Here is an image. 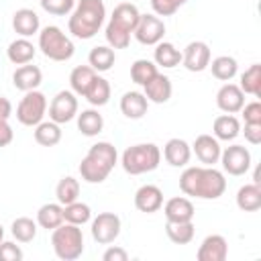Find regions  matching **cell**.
<instances>
[{
	"label": "cell",
	"instance_id": "cell-49",
	"mask_svg": "<svg viewBox=\"0 0 261 261\" xmlns=\"http://www.w3.org/2000/svg\"><path fill=\"white\" fill-rule=\"evenodd\" d=\"M2 241H4V226L0 224V243H2Z\"/></svg>",
	"mask_w": 261,
	"mask_h": 261
},
{
	"label": "cell",
	"instance_id": "cell-18",
	"mask_svg": "<svg viewBox=\"0 0 261 261\" xmlns=\"http://www.w3.org/2000/svg\"><path fill=\"white\" fill-rule=\"evenodd\" d=\"M12 29L16 35L20 37H33L35 33H39L41 29V20H39V14L31 8H18L14 14H12Z\"/></svg>",
	"mask_w": 261,
	"mask_h": 261
},
{
	"label": "cell",
	"instance_id": "cell-43",
	"mask_svg": "<svg viewBox=\"0 0 261 261\" xmlns=\"http://www.w3.org/2000/svg\"><path fill=\"white\" fill-rule=\"evenodd\" d=\"M22 259V249L10 241L0 243V261H20Z\"/></svg>",
	"mask_w": 261,
	"mask_h": 261
},
{
	"label": "cell",
	"instance_id": "cell-46",
	"mask_svg": "<svg viewBox=\"0 0 261 261\" xmlns=\"http://www.w3.org/2000/svg\"><path fill=\"white\" fill-rule=\"evenodd\" d=\"M102 259H104V261H126V259H128V253H126L124 249H120V247H108V249L104 251Z\"/></svg>",
	"mask_w": 261,
	"mask_h": 261
},
{
	"label": "cell",
	"instance_id": "cell-47",
	"mask_svg": "<svg viewBox=\"0 0 261 261\" xmlns=\"http://www.w3.org/2000/svg\"><path fill=\"white\" fill-rule=\"evenodd\" d=\"M12 139H14V130H12V126L8 124V120H0V147L10 145Z\"/></svg>",
	"mask_w": 261,
	"mask_h": 261
},
{
	"label": "cell",
	"instance_id": "cell-7",
	"mask_svg": "<svg viewBox=\"0 0 261 261\" xmlns=\"http://www.w3.org/2000/svg\"><path fill=\"white\" fill-rule=\"evenodd\" d=\"M47 114V98L39 90L24 92L16 106V120L24 126H37Z\"/></svg>",
	"mask_w": 261,
	"mask_h": 261
},
{
	"label": "cell",
	"instance_id": "cell-23",
	"mask_svg": "<svg viewBox=\"0 0 261 261\" xmlns=\"http://www.w3.org/2000/svg\"><path fill=\"white\" fill-rule=\"evenodd\" d=\"M147 108H149V100L141 92H124L120 98V112L126 118H133V120L143 118L147 114Z\"/></svg>",
	"mask_w": 261,
	"mask_h": 261
},
{
	"label": "cell",
	"instance_id": "cell-4",
	"mask_svg": "<svg viewBox=\"0 0 261 261\" xmlns=\"http://www.w3.org/2000/svg\"><path fill=\"white\" fill-rule=\"evenodd\" d=\"M159 161H161V151L155 143H139L126 147L120 157V165L128 175L149 173L159 167Z\"/></svg>",
	"mask_w": 261,
	"mask_h": 261
},
{
	"label": "cell",
	"instance_id": "cell-8",
	"mask_svg": "<svg viewBox=\"0 0 261 261\" xmlns=\"http://www.w3.org/2000/svg\"><path fill=\"white\" fill-rule=\"evenodd\" d=\"M77 116V98L71 90H61L53 96L49 104V120L65 124Z\"/></svg>",
	"mask_w": 261,
	"mask_h": 261
},
{
	"label": "cell",
	"instance_id": "cell-16",
	"mask_svg": "<svg viewBox=\"0 0 261 261\" xmlns=\"http://www.w3.org/2000/svg\"><path fill=\"white\" fill-rule=\"evenodd\" d=\"M135 206L145 214H153L163 206V192L153 184H145L135 192Z\"/></svg>",
	"mask_w": 261,
	"mask_h": 261
},
{
	"label": "cell",
	"instance_id": "cell-28",
	"mask_svg": "<svg viewBox=\"0 0 261 261\" xmlns=\"http://www.w3.org/2000/svg\"><path fill=\"white\" fill-rule=\"evenodd\" d=\"M61 222H63V206H61L59 202L43 204V206L37 210V224H39L41 228L53 230V228H57Z\"/></svg>",
	"mask_w": 261,
	"mask_h": 261
},
{
	"label": "cell",
	"instance_id": "cell-44",
	"mask_svg": "<svg viewBox=\"0 0 261 261\" xmlns=\"http://www.w3.org/2000/svg\"><path fill=\"white\" fill-rule=\"evenodd\" d=\"M241 112H243L245 122H255V124H259V122H261V102H257V100H255V102L243 104Z\"/></svg>",
	"mask_w": 261,
	"mask_h": 261
},
{
	"label": "cell",
	"instance_id": "cell-9",
	"mask_svg": "<svg viewBox=\"0 0 261 261\" xmlns=\"http://www.w3.org/2000/svg\"><path fill=\"white\" fill-rule=\"evenodd\" d=\"M120 234V218L114 212H100L92 220V239L98 245H110Z\"/></svg>",
	"mask_w": 261,
	"mask_h": 261
},
{
	"label": "cell",
	"instance_id": "cell-30",
	"mask_svg": "<svg viewBox=\"0 0 261 261\" xmlns=\"http://www.w3.org/2000/svg\"><path fill=\"white\" fill-rule=\"evenodd\" d=\"M116 61V53L110 45H98L90 51L88 55V63L94 71H108Z\"/></svg>",
	"mask_w": 261,
	"mask_h": 261
},
{
	"label": "cell",
	"instance_id": "cell-20",
	"mask_svg": "<svg viewBox=\"0 0 261 261\" xmlns=\"http://www.w3.org/2000/svg\"><path fill=\"white\" fill-rule=\"evenodd\" d=\"M143 94H145V98L149 100V102H155V104H163V102H167L169 98H171V92H173V88H171V80L167 77V75H163V73H157L155 77H151L145 86H143Z\"/></svg>",
	"mask_w": 261,
	"mask_h": 261
},
{
	"label": "cell",
	"instance_id": "cell-24",
	"mask_svg": "<svg viewBox=\"0 0 261 261\" xmlns=\"http://www.w3.org/2000/svg\"><path fill=\"white\" fill-rule=\"evenodd\" d=\"M212 133L218 141H234L241 133V122L234 114H220L212 122Z\"/></svg>",
	"mask_w": 261,
	"mask_h": 261
},
{
	"label": "cell",
	"instance_id": "cell-32",
	"mask_svg": "<svg viewBox=\"0 0 261 261\" xmlns=\"http://www.w3.org/2000/svg\"><path fill=\"white\" fill-rule=\"evenodd\" d=\"M208 67L212 69V75L216 80H220V82H230L237 75V71H239V63L230 55H220V57L212 59L208 63Z\"/></svg>",
	"mask_w": 261,
	"mask_h": 261
},
{
	"label": "cell",
	"instance_id": "cell-39",
	"mask_svg": "<svg viewBox=\"0 0 261 261\" xmlns=\"http://www.w3.org/2000/svg\"><path fill=\"white\" fill-rule=\"evenodd\" d=\"M10 232L18 243H31L37 237V222L29 216H20V218L12 220Z\"/></svg>",
	"mask_w": 261,
	"mask_h": 261
},
{
	"label": "cell",
	"instance_id": "cell-25",
	"mask_svg": "<svg viewBox=\"0 0 261 261\" xmlns=\"http://www.w3.org/2000/svg\"><path fill=\"white\" fill-rule=\"evenodd\" d=\"M35 53H37L35 45H33L29 39H24V37L14 39V41L8 45V49H6V57H8L10 63H14V65L31 63V61L35 59Z\"/></svg>",
	"mask_w": 261,
	"mask_h": 261
},
{
	"label": "cell",
	"instance_id": "cell-35",
	"mask_svg": "<svg viewBox=\"0 0 261 261\" xmlns=\"http://www.w3.org/2000/svg\"><path fill=\"white\" fill-rule=\"evenodd\" d=\"M239 88L243 90V94H251V96H261V65L253 63L249 65L243 73H241V84Z\"/></svg>",
	"mask_w": 261,
	"mask_h": 261
},
{
	"label": "cell",
	"instance_id": "cell-41",
	"mask_svg": "<svg viewBox=\"0 0 261 261\" xmlns=\"http://www.w3.org/2000/svg\"><path fill=\"white\" fill-rule=\"evenodd\" d=\"M39 2H41V8L53 16H65L75 6V0H39Z\"/></svg>",
	"mask_w": 261,
	"mask_h": 261
},
{
	"label": "cell",
	"instance_id": "cell-19",
	"mask_svg": "<svg viewBox=\"0 0 261 261\" xmlns=\"http://www.w3.org/2000/svg\"><path fill=\"white\" fill-rule=\"evenodd\" d=\"M43 82V73L37 65H31V63H24L20 67H16V71L12 73V84L16 90L20 92H31V90H37Z\"/></svg>",
	"mask_w": 261,
	"mask_h": 261
},
{
	"label": "cell",
	"instance_id": "cell-6",
	"mask_svg": "<svg viewBox=\"0 0 261 261\" xmlns=\"http://www.w3.org/2000/svg\"><path fill=\"white\" fill-rule=\"evenodd\" d=\"M39 49L51 61H67L75 53L71 39L55 24H49L39 31Z\"/></svg>",
	"mask_w": 261,
	"mask_h": 261
},
{
	"label": "cell",
	"instance_id": "cell-40",
	"mask_svg": "<svg viewBox=\"0 0 261 261\" xmlns=\"http://www.w3.org/2000/svg\"><path fill=\"white\" fill-rule=\"evenodd\" d=\"M159 71H157V65L149 59H137L133 65H130V80L137 84V86H145L151 77H155Z\"/></svg>",
	"mask_w": 261,
	"mask_h": 261
},
{
	"label": "cell",
	"instance_id": "cell-42",
	"mask_svg": "<svg viewBox=\"0 0 261 261\" xmlns=\"http://www.w3.org/2000/svg\"><path fill=\"white\" fill-rule=\"evenodd\" d=\"M188 0H151V8L157 16H171L184 6Z\"/></svg>",
	"mask_w": 261,
	"mask_h": 261
},
{
	"label": "cell",
	"instance_id": "cell-14",
	"mask_svg": "<svg viewBox=\"0 0 261 261\" xmlns=\"http://www.w3.org/2000/svg\"><path fill=\"white\" fill-rule=\"evenodd\" d=\"M243 104H245V94H243V90L237 86V84H224L218 92H216V106L222 110V112H226V114H237V112H241V108H243Z\"/></svg>",
	"mask_w": 261,
	"mask_h": 261
},
{
	"label": "cell",
	"instance_id": "cell-37",
	"mask_svg": "<svg viewBox=\"0 0 261 261\" xmlns=\"http://www.w3.org/2000/svg\"><path fill=\"white\" fill-rule=\"evenodd\" d=\"M165 232H167V237H169L171 243H175V245H188V243H192L196 230H194V222L188 220V222H167L165 224Z\"/></svg>",
	"mask_w": 261,
	"mask_h": 261
},
{
	"label": "cell",
	"instance_id": "cell-29",
	"mask_svg": "<svg viewBox=\"0 0 261 261\" xmlns=\"http://www.w3.org/2000/svg\"><path fill=\"white\" fill-rule=\"evenodd\" d=\"M77 128H80V133L86 135V137H96V135H100L102 128H104V118H102V114H100L98 110H94V108L82 110V112H77Z\"/></svg>",
	"mask_w": 261,
	"mask_h": 261
},
{
	"label": "cell",
	"instance_id": "cell-33",
	"mask_svg": "<svg viewBox=\"0 0 261 261\" xmlns=\"http://www.w3.org/2000/svg\"><path fill=\"white\" fill-rule=\"evenodd\" d=\"M35 141L41 147H55L61 141V128L53 120H41L35 126Z\"/></svg>",
	"mask_w": 261,
	"mask_h": 261
},
{
	"label": "cell",
	"instance_id": "cell-15",
	"mask_svg": "<svg viewBox=\"0 0 261 261\" xmlns=\"http://www.w3.org/2000/svg\"><path fill=\"white\" fill-rule=\"evenodd\" d=\"M192 151L196 153V157L200 159V163L214 165L220 159L222 147H220V143H218L216 137H212V135H198L196 141H194V145H192Z\"/></svg>",
	"mask_w": 261,
	"mask_h": 261
},
{
	"label": "cell",
	"instance_id": "cell-1",
	"mask_svg": "<svg viewBox=\"0 0 261 261\" xmlns=\"http://www.w3.org/2000/svg\"><path fill=\"white\" fill-rule=\"evenodd\" d=\"M179 190L186 196L200 198V200H216L226 190L224 173L214 169L212 165H198L186 167L179 175Z\"/></svg>",
	"mask_w": 261,
	"mask_h": 261
},
{
	"label": "cell",
	"instance_id": "cell-17",
	"mask_svg": "<svg viewBox=\"0 0 261 261\" xmlns=\"http://www.w3.org/2000/svg\"><path fill=\"white\" fill-rule=\"evenodd\" d=\"M228 255V243L222 234H208L200 249H198V261H224Z\"/></svg>",
	"mask_w": 261,
	"mask_h": 261
},
{
	"label": "cell",
	"instance_id": "cell-34",
	"mask_svg": "<svg viewBox=\"0 0 261 261\" xmlns=\"http://www.w3.org/2000/svg\"><path fill=\"white\" fill-rule=\"evenodd\" d=\"M84 98L92 106H104V104H108V100H110V84H108V80L106 77H100L96 73V77H94L92 86L88 88V92L84 94Z\"/></svg>",
	"mask_w": 261,
	"mask_h": 261
},
{
	"label": "cell",
	"instance_id": "cell-31",
	"mask_svg": "<svg viewBox=\"0 0 261 261\" xmlns=\"http://www.w3.org/2000/svg\"><path fill=\"white\" fill-rule=\"evenodd\" d=\"M96 77V71L90 67V65H77L71 69L69 73V86H71V92L75 96H84L88 92V88L92 86Z\"/></svg>",
	"mask_w": 261,
	"mask_h": 261
},
{
	"label": "cell",
	"instance_id": "cell-21",
	"mask_svg": "<svg viewBox=\"0 0 261 261\" xmlns=\"http://www.w3.org/2000/svg\"><path fill=\"white\" fill-rule=\"evenodd\" d=\"M163 157L171 167H186L192 159V147L184 139H169L163 147Z\"/></svg>",
	"mask_w": 261,
	"mask_h": 261
},
{
	"label": "cell",
	"instance_id": "cell-27",
	"mask_svg": "<svg viewBox=\"0 0 261 261\" xmlns=\"http://www.w3.org/2000/svg\"><path fill=\"white\" fill-rule=\"evenodd\" d=\"M237 206L243 212H257L261 208V188L259 184H245L237 192Z\"/></svg>",
	"mask_w": 261,
	"mask_h": 261
},
{
	"label": "cell",
	"instance_id": "cell-3",
	"mask_svg": "<svg viewBox=\"0 0 261 261\" xmlns=\"http://www.w3.org/2000/svg\"><path fill=\"white\" fill-rule=\"evenodd\" d=\"M106 18V6L102 0H80L69 16L67 29L75 39L88 41L98 35Z\"/></svg>",
	"mask_w": 261,
	"mask_h": 261
},
{
	"label": "cell",
	"instance_id": "cell-48",
	"mask_svg": "<svg viewBox=\"0 0 261 261\" xmlns=\"http://www.w3.org/2000/svg\"><path fill=\"white\" fill-rule=\"evenodd\" d=\"M10 114H12V104H10V100L4 98V96H0V120H8Z\"/></svg>",
	"mask_w": 261,
	"mask_h": 261
},
{
	"label": "cell",
	"instance_id": "cell-11",
	"mask_svg": "<svg viewBox=\"0 0 261 261\" xmlns=\"http://www.w3.org/2000/svg\"><path fill=\"white\" fill-rule=\"evenodd\" d=\"M218 161L222 163V169L228 175H245L251 167V153L243 145H230L224 151H220Z\"/></svg>",
	"mask_w": 261,
	"mask_h": 261
},
{
	"label": "cell",
	"instance_id": "cell-10",
	"mask_svg": "<svg viewBox=\"0 0 261 261\" xmlns=\"http://www.w3.org/2000/svg\"><path fill=\"white\" fill-rule=\"evenodd\" d=\"M133 35L141 45H157L159 41H163L165 22L157 14H141Z\"/></svg>",
	"mask_w": 261,
	"mask_h": 261
},
{
	"label": "cell",
	"instance_id": "cell-36",
	"mask_svg": "<svg viewBox=\"0 0 261 261\" xmlns=\"http://www.w3.org/2000/svg\"><path fill=\"white\" fill-rule=\"evenodd\" d=\"M77 196H80V181H77L75 177H71V175L61 177L59 184H57V188H55V198H57V202H59L61 206H65V204L75 202Z\"/></svg>",
	"mask_w": 261,
	"mask_h": 261
},
{
	"label": "cell",
	"instance_id": "cell-22",
	"mask_svg": "<svg viewBox=\"0 0 261 261\" xmlns=\"http://www.w3.org/2000/svg\"><path fill=\"white\" fill-rule=\"evenodd\" d=\"M163 212H165V218L167 222H188V220H194V204L184 198V196H175V198H169L163 206Z\"/></svg>",
	"mask_w": 261,
	"mask_h": 261
},
{
	"label": "cell",
	"instance_id": "cell-2",
	"mask_svg": "<svg viewBox=\"0 0 261 261\" xmlns=\"http://www.w3.org/2000/svg\"><path fill=\"white\" fill-rule=\"evenodd\" d=\"M116 159H118V153L112 143H108V141L94 143L80 163L82 179L88 184H102L114 169Z\"/></svg>",
	"mask_w": 261,
	"mask_h": 261
},
{
	"label": "cell",
	"instance_id": "cell-26",
	"mask_svg": "<svg viewBox=\"0 0 261 261\" xmlns=\"http://www.w3.org/2000/svg\"><path fill=\"white\" fill-rule=\"evenodd\" d=\"M153 59H155V65H161L165 69H171V67H175V65L181 63V51L173 43H169V41H159L155 45Z\"/></svg>",
	"mask_w": 261,
	"mask_h": 261
},
{
	"label": "cell",
	"instance_id": "cell-13",
	"mask_svg": "<svg viewBox=\"0 0 261 261\" xmlns=\"http://www.w3.org/2000/svg\"><path fill=\"white\" fill-rule=\"evenodd\" d=\"M181 63L188 71H204L210 63V47L204 41H192L181 53Z\"/></svg>",
	"mask_w": 261,
	"mask_h": 261
},
{
	"label": "cell",
	"instance_id": "cell-5",
	"mask_svg": "<svg viewBox=\"0 0 261 261\" xmlns=\"http://www.w3.org/2000/svg\"><path fill=\"white\" fill-rule=\"evenodd\" d=\"M51 245L59 259L75 261L84 253V234L77 224L61 222L57 228L51 230Z\"/></svg>",
	"mask_w": 261,
	"mask_h": 261
},
{
	"label": "cell",
	"instance_id": "cell-38",
	"mask_svg": "<svg viewBox=\"0 0 261 261\" xmlns=\"http://www.w3.org/2000/svg\"><path fill=\"white\" fill-rule=\"evenodd\" d=\"M92 218V210L88 204L84 202H71V204H65L63 206V222H71V224H86L88 220Z\"/></svg>",
	"mask_w": 261,
	"mask_h": 261
},
{
	"label": "cell",
	"instance_id": "cell-45",
	"mask_svg": "<svg viewBox=\"0 0 261 261\" xmlns=\"http://www.w3.org/2000/svg\"><path fill=\"white\" fill-rule=\"evenodd\" d=\"M245 139L251 143V145H259L261 143V122L255 124V122H245Z\"/></svg>",
	"mask_w": 261,
	"mask_h": 261
},
{
	"label": "cell",
	"instance_id": "cell-12",
	"mask_svg": "<svg viewBox=\"0 0 261 261\" xmlns=\"http://www.w3.org/2000/svg\"><path fill=\"white\" fill-rule=\"evenodd\" d=\"M139 18H141V12H139V8H137L135 4H130V2H120V4L114 6L112 16H110V20H108L106 27H108V29H114V31H120V33H124V35H133V31H135Z\"/></svg>",
	"mask_w": 261,
	"mask_h": 261
}]
</instances>
